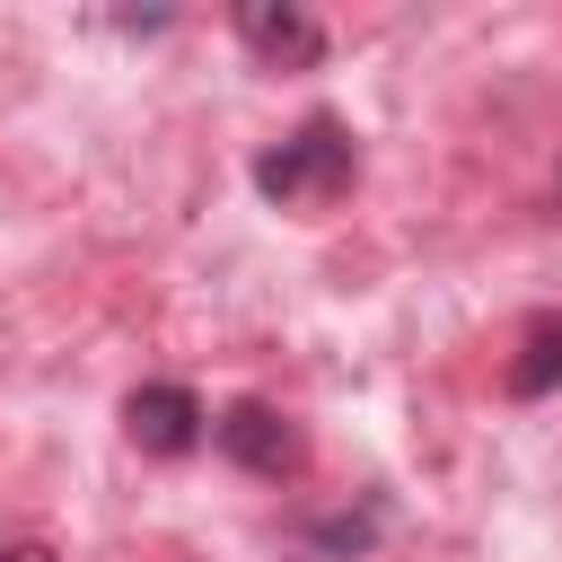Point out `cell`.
I'll return each instance as SVG.
<instances>
[{
	"label": "cell",
	"mask_w": 562,
	"mask_h": 562,
	"mask_svg": "<svg viewBox=\"0 0 562 562\" xmlns=\"http://www.w3.org/2000/svg\"><path fill=\"white\" fill-rule=\"evenodd\" d=\"M351 167H360V149H351V123H334V114H307L281 149H263L255 158V184H263V202H281V211H307V202H334L342 184H351Z\"/></svg>",
	"instance_id": "6da1fadb"
},
{
	"label": "cell",
	"mask_w": 562,
	"mask_h": 562,
	"mask_svg": "<svg viewBox=\"0 0 562 562\" xmlns=\"http://www.w3.org/2000/svg\"><path fill=\"white\" fill-rule=\"evenodd\" d=\"M211 439H220L246 474H272V483H281V474H299V430H290L263 395H237V404L211 422Z\"/></svg>",
	"instance_id": "7a4b0ae2"
},
{
	"label": "cell",
	"mask_w": 562,
	"mask_h": 562,
	"mask_svg": "<svg viewBox=\"0 0 562 562\" xmlns=\"http://www.w3.org/2000/svg\"><path fill=\"white\" fill-rule=\"evenodd\" d=\"M237 35H246V53L272 61V70H307V61L325 53V26H316L307 9H290V0H237Z\"/></svg>",
	"instance_id": "3957f363"
},
{
	"label": "cell",
	"mask_w": 562,
	"mask_h": 562,
	"mask_svg": "<svg viewBox=\"0 0 562 562\" xmlns=\"http://www.w3.org/2000/svg\"><path fill=\"white\" fill-rule=\"evenodd\" d=\"M202 422H211V413L193 404V386H167V378H158V386H132V404H123V430H132L149 457H184V448L202 439Z\"/></svg>",
	"instance_id": "277c9868"
},
{
	"label": "cell",
	"mask_w": 562,
	"mask_h": 562,
	"mask_svg": "<svg viewBox=\"0 0 562 562\" xmlns=\"http://www.w3.org/2000/svg\"><path fill=\"white\" fill-rule=\"evenodd\" d=\"M562 386V325H527V342H518V360H509V395H553Z\"/></svg>",
	"instance_id": "5b68a950"
},
{
	"label": "cell",
	"mask_w": 562,
	"mask_h": 562,
	"mask_svg": "<svg viewBox=\"0 0 562 562\" xmlns=\"http://www.w3.org/2000/svg\"><path fill=\"white\" fill-rule=\"evenodd\" d=\"M0 562H53V544H18V553H0Z\"/></svg>",
	"instance_id": "8992f818"
}]
</instances>
